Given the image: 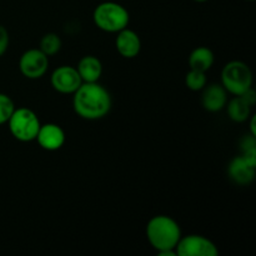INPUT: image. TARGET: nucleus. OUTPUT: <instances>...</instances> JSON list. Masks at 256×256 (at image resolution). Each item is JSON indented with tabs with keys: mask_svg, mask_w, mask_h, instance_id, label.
Segmentation results:
<instances>
[{
	"mask_svg": "<svg viewBox=\"0 0 256 256\" xmlns=\"http://www.w3.org/2000/svg\"><path fill=\"white\" fill-rule=\"evenodd\" d=\"M202 92V105L206 112H219L226 106L228 92L222 84L205 85Z\"/></svg>",
	"mask_w": 256,
	"mask_h": 256,
	"instance_id": "nucleus-11",
	"label": "nucleus"
},
{
	"mask_svg": "<svg viewBox=\"0 0 256 256\" xmlns=\"http://www.w3.org/2000/svg\"><path fill=\"white\" fill-rule=\"evenodd\" d=\"M254 165L250 164L244 156L234 158L228 166V175L230 180L238 185H248L254 180L255 178Z\"/></svg>",
	"mask_w": 256,
	"mask_h": 256,
	"instance_id": "nucleus-12",
	"label": "nucleus"
},
{
	"mask_svg": "<svg viewBox=\"0 0 256 256\" xmlns=\"http://www.w3.org/2000/svg\"><path fill=\"white\" fill-rule=\"evenodd\" d=\"M252 108L242 96H234L226 102L228 115L234 122H245L252 115Z\"/></svg>",
	"mask_w": 256,
	"mask_h": 256,
	"instance_id": "nucleus-15",
	"label": "nucleus"
},
{
	"mask_svg": "<svg viewBox=\"0 0 256 256\" xmlns=\"http://www.w3.org/2000/svg\"><path fill=\"white\" fill-rule=\"evenodd\" d=\"M9 42H10V36H9V32L6 30V28L0 25V56L6 52L8 48H9Z\"/></svg>",
	"mask_w": 256,
	"mask_h": 256,
	"instance_id": "nucleus-19",
	"label": "nucleus"
},
{
	"mask_svg": "<svg viewBox=\"0 0 256 256\" xmlns=\"http://www.w3.org/2000/svg\"><path fill=\"white\" fill-rule=\"evenodd\" d=\"M15 110V104L9 95L0 92V125L6 124Z\"/></svg>",
	"mask_w": 256,
	"mask_h": 256,
	"instance_id": "nucleus-18",
	"label": "nucleus"
},
{
	"mask_svg": "<svg viewBox=\"0 0 256 256\" xmlns=\"http://www.w3.org/2000/svg\"><path fill=\"white\" fill-rule=\"evenodd\" d=\"M250 135L252 136H256V126H255V122H256V115H250Z\"/></svg>",
	"mask_w": 256,
	"mask_h": 256,
	"instance_id": "nucleus-21",
	"label": "nucleus"
},
{
	"mask_svg": "<svg viewBox=\"0 0 256 256\" xmlns=\"http://www.w3.org/2000/svg\"><path fill=\"white\" fill-rule=\"evenodd\" d=\"M112 96L106 88L96 82H82L72 94V108L82 119L99 120L109 114Z\"/></svg>",
	"mask_w": 256,
	"mask_h": 256,
	"instance_id": "nucleus-1",
	"label": "nucleus"
},
{
	"mask_svg": "<svg viewBox=\"0 0 256 256\" xmlns=\"http://www.w3.org/2000/svg\"><path fill=\"white\" fill-rule=\"evenodd\" d=\"M176 256H218V246L208 238L198 234H190L180 238L176 248Z\"/></svg>",
	"mask_w": 256,
	"mask_h": 256,
	"instance_id": "nucleus-6",
	"label": "nucleus"
},
{
	"mask_svg": "<svg viewBox=\"0 0 256 256\" xmlns=\"http://www.w3.org/2000/svg\"><path fill=\"white\" fill-rule=\"evenodd\" d=\"M239 96H242V99L245 100V102H248V104L250 105V106H254L255 102H256V92L255 90L252 89V88H250L249 90H246V92H244V94L239 95Z\"/></svg>",
	"mask_w": 256,
	"mask_h": 256,
	"instance_id": "nucleus-20",
	"label": "nucleus"
},
{
	"mask_svg": "<svg viewBox=\"0 0 256 256\" xmlns=\"http://www.w3.org/2000/svg\"><path fill=\"white\" fill-rule=\"evenodd\" d=\"M42 149L46 152H56L65 144V132L60 125L55 122H46L40 125L36 139H35Z\"/></svg>",
	"mask_w": 256,
	"mask_h": 256,
	"instance_id": "nucleus-9",
	"label": "nucleus"
},
{
	"mask_svg": "<svg viewBox=\"0 0 256 256\" xmlns=\"http://www.w3.org/2000/svg\"><path fill=\"white\" fill-rule=\"evenodd\" d=\"M92 20L98 29L105 32L116 34L120 30L128 28L130 15L126 8L115 2H104L96 5L92 12Z\"/></svg>",
	"mask_w": 256,
	"mask_h": 256,
	"instance_id": "nucleus-3",
	"label": "nucleus"
},
{
	"mask_svg": "<svg viewBox=\"0 0 256 256\" xmlns=\"http://www.w3.org/2000/svg\"><path fill=\"white\" fill-rule=\"evenodd\" d=\"M176 220L168 215H156L146 225V239L160 256H176L175 248L182 238Z\"/></svg>",
	"mask_w": 256,
	"mask_h": 256,
	"instance_id": "nucleus-2",
	"label": "nucleus"
},
{
	"mask_svg": "<svg viewBox=\"0 0 256 256\" xmlns=\"http://www.w3.org/2000/svg\"><path fill=\"white\" fill-rule=\"evenodd\" d=\"M215 55L212 49L208 46H198L190 52L189 66L190 69L199 70V72H209L214 65Z\"/></svg>",
	"mask_w": 256,
	"mask_h": 256,
	"instance_id": "nucleus-14",
	"label": "nucleus"
},
{
	"mask_svg": "<svg viewBox=\"0 0 256 256\" xmlns=\"http://www.w3.org/2000/svg\"><path fill=\"white\" fill-rule=\"evenodd\" d=\"M76 70L82 82H96L102 78V64L99 58L94 55H85L78 62Z\"/></svg>",
	"mask_w": 256,
	"mask_h": 256,
	"instance_id": "nucleus-13",
	"label": "nucleus"
},
{
	"mask_svg": "<svg viewBox=\"0 0 256 256\" xmlns=\"http://www.w3.org/2000/svg\"><path fill=\"white\" fill-rule=\"evenodd\" d=\"M6 124L14 139L22 142H30L36 139L42 122L35 112L29 108H15Z\"/></svg>",
	"mask_w": 256,
	"mask_h": 256,
	"instance_id": "nucleus-5",
	"label": "nucleus"
},
{
	"mask_svg": "<svg viewBox=\"0 0 256 256\" xmlns=\"http://www.w3.org/2000/svg\"><path fill=\"white\" fill-rule=\"evenodd\" d=\"M116 34V39H115L116 52L125 59L136 58L142 50V40L138 32L129 28H125Z\"/></svg>",
	"mask_w": 256,
	"mask_h": 256,
	"instance_id": "nucleus-10",
	"label": "nucleus"
},
{
	"mask_svg": "<svg viewBox=\"0 0 256 256\" xmlns=\"http://www.w3.org/2000/svg\"><path fill=\"white\" fill-rule=\"evenodd\" d=\"M196 2H209V0H194Z\"/></svg>",
	"mask_w": 256,
	"mask_h": 256,
	"instance_id": "nucleus-22",
	"label": "nucleus"
},
{
	"mask_svg": "<svg viewBox=\"0 0 256 256\" xmlns=\"http://www.w3.org/2000/svg\"><path fill=\"white\" fill-rule=\"evenodd\" d=\"M50 84L52 89L60 94L72 95L79 89L82 82L76 68L72 65H60L52 72L50 76Z\"/></svg>",
	"mask_w": 256,
	"mask_h": 256,
	"instance_id": "nucleus-8",
	"label": "nucleus"
},
{
	"mask_svg": "<svg viewBox=\"0 0 256 256\" xmlns=\"http://www.w3.org/2000/svg\"><path fill=\"white\" fill-rule=\"evenodd\" d=\"M222 85L228 94L234 96L244 94L252 88V72L249 65L240 60H232L222 70Z\"/></svg>",
	"mask_w": 256,
	"mask_h": 256,
	"instance_id": "nucleus-4",
	"label": "nucleus"
},
{
	"mask_svg": "<svg viewBox=\"0 0 256 256\" xmlns=\"http://www.w3.org/2000/svg\"><path fill=\"white\" fill-rule=\"evenodd\" d=\"M246 2H254V0H246Z\"/></svg>",
	"mask_w": 256,
	"mask_h": 256,
	"instance_id": "nucleus-23",
	"label": "nucleus"
},
{
	"mask_svg": "<svg viewBox=\"0 0 256 256\" xmlns=\"http://www.w3.org/2000/svg\"><path fill=\"white\" fill-rule=\"evenodd\" d=\"M185 84H186L188 89L192 92H202L205 85L208 84L206 72L190 69L185 76Z\"/></svg>",
	"mask_w": 256,
	"mask_h": 256,
	"instance_id": "nucleus-17",
	"label": "nucleus"
},
{
	"mask_svg": "<svg viewBox=\"0 0 256 256\" xmlns=\"http://www.w3.org/2000/svg\"><path fill=\"white\" fill-rule=\"evenodd\" d=\"M62 46V42L60 39V36L55 32H46L45 35H42V38L40 39L39 49L44 52L48 56H52V55L58 54L60 52Z\"/></svg>",
	"mask_w": 256,
	"mask_h": 256,
	"instance_id": "nucleus-16",
	"label": "nucleus"
},
{
	"mask_svg": "<svg viewBox=\"0 0 256 256\" xmlns=\"http://www.w3.org/2000/svg\"><path fill=\"white\" fill-rule=\"evenodd\" d=\"M49 69V56L39 48L29 49L22 54L19 59V70L26 79L36 80L44 76Z\"/></svg>",
	"mask_w": 256,
	"mask_h": 256,
	"instance_id": "nucleus-7",
	"label": "nucleus"
}]
</instances>
